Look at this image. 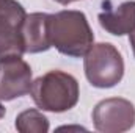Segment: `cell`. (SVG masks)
<instances>
[{
    "label": "cell",
    "instance_id": "3",
    "mask_svg": "<svg viewBox=\"0 0 135 133\" xmlns=\"http://www.w3.org/2000/svg\"><path fill=\"white\" fill-rule=\"evenodd\" d=\"M83 70L91 86L108 89L123 80L124 60L113 44L98 42L83 55Z\"/></svg>",
    "mask_w": 135,
    "mask_h": 133
},
{
    "label": "cell",
    "instance_id": "9",
    "mask_svg": "<svg viewBox=\"0 0 135 133\" xmlns=\"http://www.w3.org/2000/svg\"><path fill=\"white\" fill-rule=\"evenodd\" d=\"M16 130L21 133H47L50 125L49 119L42 114V110L28 108L17 114L16 117Z\"/></svg>",
    "mask_w": 135,
    "mask_h": 133
},
{
    "label": "cell",
    "instance_id": "7",
    "mask_svg": "<svg viewBox=\"0 0 135 133\" xmlns=\"http://www.w3.org/2000/svg\"><path fill=\"white\" fill-rule=\"evenodd\" d=\"M98 21L102 28L113 36L131 34L135 30V0H126L116 6H110V2H105Z\"/></svg>",
    "mask_w": 135,
    "mask_h": 133
},
{
    "label": "cell",
    "instance_id": "10",
    "mask_svg": "<svg viewBox=\"0 0 135 133\" xmlns=\"http://www.w3.org/2000/svg\"><path fill=\"white\" fill-rule=\"evenodd\" d=\"M129 42H131V47H132V52H134V57H135V30L129 34Z\"/></svg>",
    "mask_w": 135,
    "mask_h": 133
},
{
    "label": "cell",
    "instance_id": "12",
    "mask_svg": "<svg viewBox=\"0 0 135 133\" xmlns=\"http://www.w3.org/2000/svg\"><path fill=\"white\" fill-rule=\"evenodd\" d=\"M60 5H69V3H74V2H79V0H54Z\"/></svg>",
    "mask_w": 135,
    "mask_h": 133
},
{
    "label": "cell",
    "instance_id": "11",
    "mask_svg": "<svg viewBox=\"0 0 135 133\" xmlns=\"http://www.w3.org/2000/svg\"><path fill=\"white\" fill-rule=\"evenodd\" d=\"M5 114H6V110H5V106H3V103H2V100H0V121L5 117Z\"/></svg>",
    "mask_w": 135,
    "mask_h": 133
},
{
    "label": "cell",
    "instance_id": "4",
    "mask_svg": "<svg viewBox=\"0 0 135 133\" xmlns=\"http://www.w3.org/2000/svg\"><path fill=\"white\" fill-rule=\"evenodd\" d=\"M25 17V8L17 0H0V58L25 53L22 38Z\"/></svg>",
    "mask_w": 135,
    "mask_h": 133
},
{
    "label": "cell",
    "instance_id": "5",
    "mask_svg": "<svg viewBox=\"0 0 135 133\" xmlns=\"http://www.w3.org/2000/svg\"><path fill=\"white\" fill-rule=\"evenodd\" d=\"M93 124L101 133H123L135 125V106L123 97L104 99L93 108Z\"/></svg>",
    "mask_w": 135,
    "mask_h": 133
},
{
    "label": "cell",
    "instance_id": "2",
    "mask_svg": "<svg viewBox=\"0 0 135 133\" xmlns=\"http://www.w3.org/2000/svg\"><path fill=\"white\" fill-rule=\"evenodd\" d=\"M30 96L42 111L65 113L72 110L80 97L79 81L65 70H49L32 83Z\"/></svg>",
    "mask_w": 135,
    "mask_h": 133
},
{
    "label": "cell",
    "instance_id": "6",
    "mask_svg": "<svg viewBox=\"0 0 135 133\" xmlns=\"http://www.w3.org/2000/svg\"><path fill=\"white\" fill-rule=\"evenodd\" d=\"M33 72L30 64L21 55L0 58V100L19 99L27 96L32 89Z\"/></svg>",
    "mask_w": 135,
    "mask_h": 133
},
{
    "label": "cell",
    "instance_id": "8",
    "mask_svg": "<svg viewBox=\"0 0 135 133\" xmlns=\"http://www.w3.org/2000/svg\"><path fill=\"white\" fill-rule=\"evenodd\" d=\"M47 22H49L47 13L27 14L24 25H22L25 53H41V52H47L52 47L50 39H49Z\"/></svg>",
    "mask_w": 135,
    "mask_h": 133
},
{
    "label": "cell",
    "instance_id": "1",
    "mask_svg": "<svg viewBox=\"0 0 135 133\" xmlns=\"http://www.w3.org/2000/svg\"><path fill=\"white\" fill-rule=\"evenodd\" d=\"M50 45L69 58L83 57L94 44V34L83 11L63 9L49 14L47 22Z\"/></svg>",
    "mask_w": 135,
    "mask_h": 133
}]
</instances>
